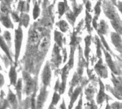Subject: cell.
I'll return each instance as SVG.
<instances>
[{"label":"cell","mask_w":122,"mask_h":109,"mask_svg":"<svg viewBox=\"0 0 122 109\" xmlns=\"http://www.w3.org/2000/svg\"><path fill=\"white\" fill-rule=\"evenodd\" d=\"M22 41V31L19 27L16 30L15 34V50H16V58L17 59L20 52V49Z\"/></svg>","instance_id":"cell-1"},{"label":"cell","mask_w":122,"mask_h":109,"mask_svg":"<svg viewBox=\"0 0 122 109\" xmlns=\"http://www.w3.org/2000/svg\"><path fill=\"white\" fill-rule=\"evenodd\" d=\"M39 40V34L36 30H31L30 31L29 36V41L31 45H35L38 43Z\"/></svg>","instance_id":"cell-2"},{"label":"cell","mask_w":122,"mask_h":109,"mask_svg":"<svg viewBox=\"0 0 122 109\" xmlns=\"http://www.w3.org/2000/svg\"><path fill=\"white\" fill-rule=\"evenodd\" d=\"M50 80H51V71L49 66H46L42 74V81L45 85H48L49 84Z\"/></svg>","instance_id":"cell-3"},{"label":"cell","mask_w":122,"mask_h":109,"mask_svg":"<svg viewBox=\"0 0 122 109\" xmlns=\"http://www.w3.org/2000/svg\"><path fill=\"white\" fill-rule=\"evenodd\" d=\"M49 41H50V39H49V36H44L39 45V50L40 51H43L46 50L49 45Z\"/></svg>","instance_id":"cell-4"},{"label":"cell","mask_w":122,"mask_h":109,"mask_svg":"<svg viewBox=\"0 0 122 109\" xmlns=\"http://www.w3.org/2000/svg\"><path fill=\"white\" fill-rule=\"evenodd\" d=\"M34 89V83L31 81V79H29L26 82V86H25V92L27 95L30 94Z\"/></svg>","instance_id":"cell-5"},{"label":"cell","mask_w":122,"mask_h":109,"mask_svg":"<svg viewBox=\"0 0 122 109\" xmlns=\"http://www.w3.org/2000/svg\"><path fill=\"white\" fill-rule=\"evenodd\" d=\"M112 41L114 44V45L117 47L120 48L121 47V44H122V41H121V37L115 33H113L112 34Z\"/></svg>","instance_id":"cell-6"},{"label":"cell","mask_w":122,"mask_h":109,"mask_svg":"<svg viewBox=\"0 0 122 109\" xmlns=\"http://www.w3.org/2000/svg\"><path fill=\"white\" fill-rule=\"evenodd\" d=\"M9 78H10V81H11V84H16V71L14 67L11 68L10 72H9Z\"/></svg>","instance_id":"cell-7"},{"label":"cell","mask_w":122,"mask_h":109,"mask_svg":"<svg viewBox=\"0 0 122 109\" xmlns=\"http://www.w3.org/2000/svg\"><path fill=\"white\" fill-rule=\"evenodd\" d=\"M2 24L6 27V28H11L12 24L11 22L10 21V19H9V17L7 16H3L1 19Z\"/></svg>","instance_id":"cell-8"},{"label":"cell","mask_w":122,"mask_h":109,"mask_svg":"<svg viewBox=\"0 0 122 109\" xmlns=\"http://www.w3.org/2000/svg\"><path fill=\"white\" fill-rule=\"evenodd\" d=\"M29 17L27 14H21V24L25 26L26 27L29 24Z\"/></svg>","instance_id":"cell-9"},{"label":"cell","mask_w":122,"mask_h":109,"mask_svg":"<svg viewBox=\"0 0 122 109\" xmlns=\"http://www.w3.org/2000/svg\"><path fill=\"white\" fill-rule=\"evenodd\" d=\"M0 46L1 47V49L4 50V51L9 56V51H8V47H7V46H6V44H5V42H4V39L0 36Z\"/></svg>","instance_id":"cell-10"},{"label":"cell","mask_w":122,"mask_h":109,"mask_svg":"<svg viewBox=\"0 0 122 109\" xmlns=\"http://www.w3.org/2000/svg\"><path fill=\"white\" fill-rule=\"evenodd\" d=\"M59 28H60V29L63 31V32H64V31H66V30H67V29H68V24H67V23L66 22V21H61L60 22H59Z\"/></svg>","instance_id":"cell-11"},{"label":"cell","mask_w":122,"mask_h":109,"mask_svg":"<svg viewBox=\"0 0 122 109\" xmlns=\"http://www.w3.org/2000/svg\"><path fill=\"white\" fill-rule=\"evenodd\" d=\"M58 9H59V13L60 14V16H61L65 11V5H64V2H59V3Z\"/></svg>","instance_id":"cell-12"},{"label":"cell","mask_w":122,"mask_h":109,"mask_svg":"<svg viewBox=\"0 0 122 109\" xmlns=\"http://www.w3.org/2000/svg\"><path fill=\"white\" fill-rule=\"evenodd\" d=\"M39 12H40V10H39V6L37 4H35L34 7V11H33V16H34V19H36L39 16Z\"/></svg>","instance_id":"cell-13"},{"label":"cell","mask_w":122,"mask_h":109,"mask_svg":"<svg viewBox=\"0 0 122 109\" xmlns=\"http://www.w3.org/2000/svg\"><path fill=\"white\" fill-rule=\"evenodd\" d=\"M107 26L106 25V24L104 22V21H102L100 25H99V30L100 31H102L103 34H105L106 31H107Z\"/></svg>","instance_id":"cell-14"},{"label":"cell","mask_w":122,"mask_h":109,"mask_svg":"<svg viewBox=\"0 0 122 109\" xmlns=\"http://www.w3.org/2000/svg\"><path fill=\"white\" fill-rule=\"evenodd\" d=\"M55 40L59 44L61 45V41H62V36H61V34L57 31H55Z\"/></svg>","instance_id":"cell-15"},{"label":"cell","mask_w":122,"mask_h":109,"mask_svg":"<svg viewBox=\"0 0 122 109\" xmlns=\"http://www.w3.org/2000/svg\"><path fill=\"white\" fill-rule=\"evenodd\" d=\"M9 101H10V103L12 105H14V104H16V96L11 92H10V94L9 95Z\"/></svg>","instance_id":"cell-16"},{"label":"cell","mask_w":122,"mask_h":109,"mask_svg":"<svg viewBox=\"0 0 122 109\" xmlns=\"http://www.w3.org/2000/svg\"><path fill=\"white\" fill-rule=\"evenodd\" d=\"M59 96L56 94V93H55L54 94V96H53V99H52V103H53V104H56L57 103H58V101H59Z\"/></svg>","instance_id":"cell-17"},{"label":"cell","mask_w":122,"mask_h":109,"mask_svg":"<svg viewBox=\"0 0 122 109\" xmlns=\"http://www.w3.org/2000/svg\"><path fill=\"white\" fill-rule=\"evenodd\" d=\"M21 81L19 80L16 84V90L18 92V94L20 96V93H21Z\"/></svg>","instance_id":"cell-18"},{"label":"cell","mask_w":122,"mask_h":109,"mask_svg":"<svg viewBox=\"0 0 122 109\" xmlns=\"http://www.w3.org/2000/svg\"><path fill=\"white\" fill-rule=\"evenodd\" d=\"M4 38H5L7 41H10V40H11V35H10V33H9V31H5V32H4Z\"/></svg>","instance_id":"cell-19"},{"label":"cell","mask_w":122,"mask_h":109,"mask_svg":"<svg viewBox=\"0 0 122 109\" xmlns=\"http://www.w3.org/2000/svg\"><path fill=\"white\" fill-rule=\"evenodd\" d=\"M12 17H13V19H14L15 21H18L19 19V17L18 15H17L16 14H15V13H13V14H12Z\"/></svg>","instance_id":"cell-20"},{"label":"cell","mask_w":122,"mask_h":109,"mask_svg":"<svg viewBox=\"0 0 122 109\" xmlns=\"http://www.w3.org/2000/svg\"><path fill=\"white\" fill-rule=\"evenodd\" d=\"M3 84H4V77L1 74H0V86L3 85Z\"/></svg>","instance_id":"cell-21"},{"label":"cell","mask_w":122,"mask_h":109,"mask_svg":"<svg viewBox=\"0 0 122 109\" xmlns=\"http://www.w3.org/2000/svg\"><path fill=\"white\" fill-rule=\"evenodd\" d=\"M76 109H80V106H77V108H76Z\"/></svg>","instance_id":"cell-22"},{"label":"cell","mask_w":122,"mask_h":109,"mask_svg":"<svg viewBox=\"0 0 122 109\" xmlns=\"http://www.w3.org/2000/svg\"><path fill=\"white\" fill-rule=\"evenodd\" d=\"M0 31H1V30H0Z\"/></svg>","instance_id":"cell-23"},{"label":"cell","mask_w":122,"mask_h":109,"mask_svg":"<svg viewBox=\"0 0 122 109\" xmlns=\"http://www.w3.org/2000/svg\"><path fill=\"white\" fill-rule=\"evenodd\" d=\"M0 69H1V68H0Z\"/></svg>","instance_id":"cell-24"}]
</instances>
